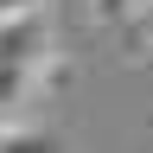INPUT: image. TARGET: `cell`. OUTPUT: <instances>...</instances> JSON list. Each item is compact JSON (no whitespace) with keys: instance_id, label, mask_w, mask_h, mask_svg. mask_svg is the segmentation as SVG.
<instances>
[{"instance_id":"1","label":"cell","mask_w":153,"mask_h":153,"mask_svg":"<svg viewBox=\"0 0 153 153\" xmlns=\"http://www.w3.org/2000/svg\"><path fill=\"white\" fill-rule=\"evenodd\" d=\"M45 51H51V19H45V7L0 19V64H38Z\"/></svg>"},{"instance_id":"2","label":"cell","mask_w":153,"mask_h":153,"mask_svg":"<svg viewBox=\"0 0 153 153\" xmlns=\"http://www.w3.org/2000/svg\"><path fill=\"white\" fill-rule=\"evenodd\" d=\"M32 102H45V89H38V64H0V121L26 115Z\"/></svg>"},{"instance_id":"3","label":"cell","mask_w":153,"mask_h":153,"mask_svg":"<svg viewBox=\"0 0 153 153\" xmlns=\"http://www.w3.org/2000/svg\"><path fill=\"white\" fill-rule=\"evenodd\" d=\"M0 153H64V147H57V134L32 121H0Z\"/></svg>"},{"instance_id":"4","label":"cell","mask_w":153,"mask_h":153,"mask_svg":"<svg viewBox=\"0 0 153 153\" xmlns=\"http://www.w3.org/2000/svg\"><path fill=\"white\" fill-rule=\"evenodd\" d=\"M128 26H134V51H153V0H134Z\"/></svg>"},{"instance_id":"5","label":"cell","mask_w":153,"mask_h":153,"mask_svg":"<svg viewBox=\"0 0 153 153\" xmlns=\"http://www.w3.org/2000/svg\"><path fill=\"white\" fill-rule=\"evenodd\" d=\"M128 7H134V0H89V13L102 19V26H115V19H128Z\"/></svg>"},{"instance_id":"6","label":"cell","mask_w":153,"mask_h":153,"mask_svg":"<svg viewBox=\"0 0 153 153\" xmlns=\"http://www.w3.org/2000/svg\"><path fill=\"white\" fill-rule=\"evenodd\" d=\"M32 7H45V0H0V19L7 13H32Z\"/></svg>"}]
</instances>
